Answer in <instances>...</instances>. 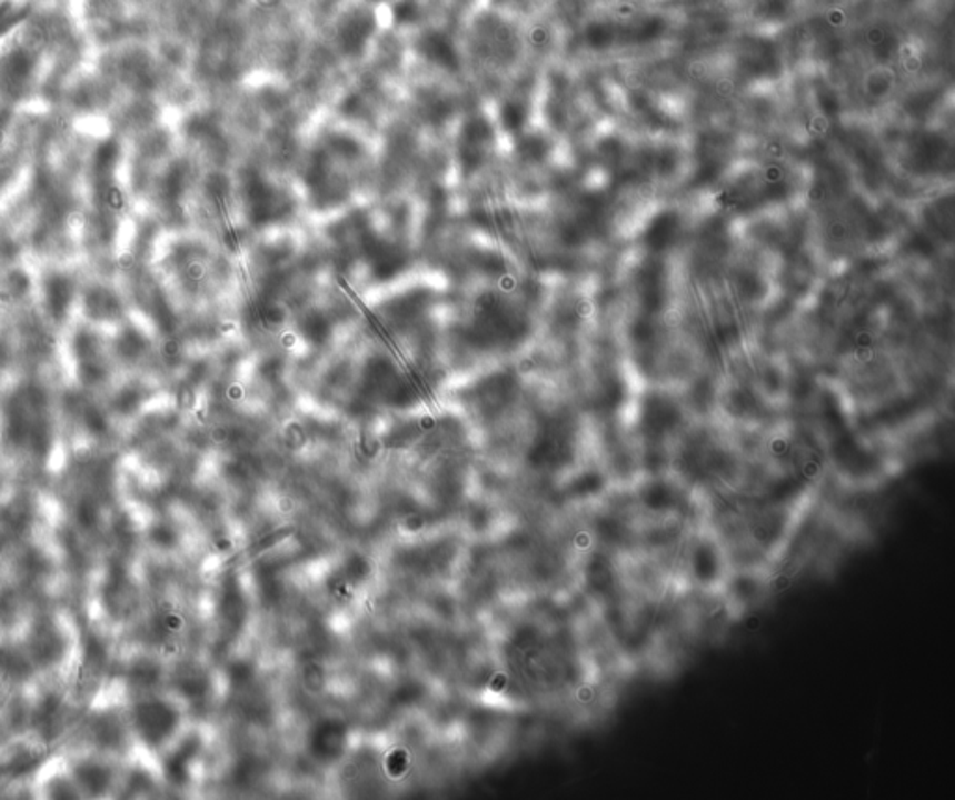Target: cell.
I'll return each instance as SVG.
<instances>
[{
	"instance_id": "6da1fadb",
	"label": "cell",
	"mask_w": 955,
	"mask_h": 800,
	"mask_svg": "<svg viewBox=\"0 0 955 800\" xmlns=\"http://www.w3.org/2000/svg\"><path fill=\"white\" fill-rule=\"evenodd\" d=\"M29 4H19L16 0H2L0 2V38L10 34L13 27L23 23L29 18Z\"/></svg>"
}]
</instances>
